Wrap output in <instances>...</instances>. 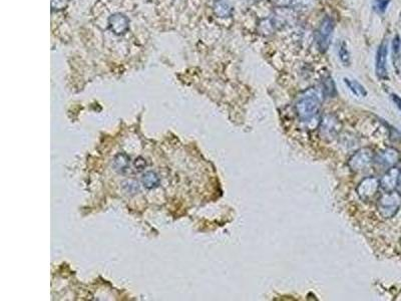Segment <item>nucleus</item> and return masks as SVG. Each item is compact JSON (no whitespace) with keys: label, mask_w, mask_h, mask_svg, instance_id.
Returning <instances> with one entry per match:
<instances>
[{"label":"nucleus","mask_w":401,"mask_h":301,"mask_svg":"<svg viewBox=\"0 0 401 301\" xmlns=\"http://www.w3.org/2000/svg\"><path fill=\"white\" fill-rule=\"evenodd\" d=\"M321 101L316 90H306L298 99L295 105V111L299 120L303 122H308L313 120L319 113Z\"/></svg>","instance_id":"nucleus-1"},{"label":"nucleus","mask_w":401,"mask_h":301,"mask_svg":"<svg viewBox=\"0 0 401 301\" xmlns=\"http://www.w3.org/2000/svg\"><path fill=\"white\" fill-rule=\"evenodd\" d=\"M401 195L394 191L385 192L377 201V211L385 219L394 217L400 209Z\"/></svg>","instance_id":"nucleus-2"},{"label":"nucleus","mask_w":401,"mask_h":301,"mask_svg":"<svg viewBox=\"0 0 401 301\" xmlns=\"http://www.w3.org/2000/svg\"><path fill=\"white\" fill-rule=\"evenodd\" d=\"M334 27V20L329 16H325L315 31V40L318 49L321 53H326L328 51L331 43Z\"/></svg>","instance_id":"nucleus-3"},{"label":"nucleus","mask_w":401,"mask_h":301,"mask_svg":"<svg viewBox=\"0 0 401 301\" xmlns=\"http://www.w3.org/2000/svg\"><path fill=\"white\" fill-rule=\"evenodd\" d=\"M341 130V122L339 119L331 114L325 115L320 121L318 127L319 136L322 140L331 142L339 135Z\"/></svg>","instance_id":"nucleus-4"},{"label":"nucleus","mask_w":401,"mask_h":301,"mask_svg":"<svg viewBox=\"0 0 401 301\" xmlns=\"http://www.w3.org/2000/svg\"><path fill=\"white\" fill-rule=\"evenodd\" d=\"M374 153L370 148L356 150L348 160V167L353 172H362L374 162Z\"/></svg>","instance_id":"nucleus-5"},{"label":"nucleus","mask_w":401,"mask_h":301,"mask_svg":"<svg viewBox=\"0 0 401 301\" xmlns=\"http://www.w3.org/2000/svg\"><path fill=\"white\" fill-rule=\"evenodd\" d=\"M380 188V180L376 177H366L361 181L356 189L359 198L362 201L368 202L374 198Z\"/></svg>","instance_id":"nucleus-6"},{"label":"nucleus","mask_w":401,"mask_h":301,"mask_svg":"<svg viewBox=\"0 0 401 301\" xmlns=\"http://www.w3.org/2000/svg\"><path fill=\"white\" fill-rule=\"evenodd\" d=\"M400 161V153L394 148H386L378 152L374 157V162L383 168L395 167Z\"/></svg>","instance_id":"nucleus-7"},{"label":"nucleus","mask_w":401,"mask_h":301,"mask_svg":"<svg viewBox=\"0 0 401 301\" xmlns=\"http://www.w3.org/2000/svg\"><path fill=\"white\" fill-rule=\"evenodd\" d=\"M387 55H388V44L386 40H383L380 45L378 46L377 54H376V60H375V71L376 76L380 80L388 79L387 74Z\"/></svg>","instance_id":"nucleus-8"},{"label":"nucleus","mask_w":401,"mask_h":301,"mask_svg":"<svg viewBox=\"0 0 401 301\" xmlns=\"http://www.w3.org/2000/svg\"><path fill=\"white\" fill-rule=\"evenodd\" d=\"M399 174L400 169L396 167L389 168L380 179V188H382L385 192L394 191L399 184Z\"/></svg>","instance_id":"nucleus-9"},{"label":"nucleus","mask_w":401,"mask_h":301,"mask_svg":"<svg viewBox=\"0 0 401 301\" xmlns=\"http://www.w3.org/2000/svg\"><path fill=\"white\" fill-rule=\"evenodd\" d=\"M129 21L127 17L122 13H115L109 18V26L111 30L117 34L122 35L128 30Z\"/></svg>","instance_id":"nucleus-10"},{"label":"nucleus","mask_w":401,"mask_h":301,"mask_svg":"<svg viewBox=\"0 0 401 301\" xmlns=\"http://www.w3.org/2000/svg\"><path fill=\"white\" fill-rule=\"evenodd\" d=\"M129 166H130V159L126 154L120 153L115 157L113 167L114 170L119 174H123V175L126 174L130 170Z\"/></svg>","instance_id":"nucleus-11"},{"label":"nucleus","mask_w":401,"mask_h":301,"mask_svg":"<svg viewBox=\"0 0 401 301\" xmlns=\"http://www.w3.org/2000/svg\"><path fill=\"white\" fill-rule=\"evenodd\" d=\"M392 61L395 70L397 71V73H399L401 62V39L398 34H396L392 40Z\"/></svg>","instance_id":"nucleus-12"},{"label":"nucleus","mask_w":401,"mask_h":301,"mask_svg":"<svg viewBox=\"0 0 401 301\" xmlns=\"http://www.w3.org/2000/svg\"><path fill=\"white\" fill-rule=\"evenodd\" d=\"M343 81H344V84L346 85V87L354 95H356L358 97H364L367 95V91L365 90V88L360 83H358L356 80L344 78Z\"/></svg>","instance_id":"nucleus-13"},{"label":"nucleus","mask_w":401,"mask_h":301,"mask_svg":"<svg viewBox=\"0 0 401 301\" xmlns=\"http://www.w3.org/2000/svg\"><path fill=\"white\" fill-rule=\"evenodd\" d=\"M214 11L217 16L221 18H227L232 16L233 7L224 0H218L214 5Z\"/></svg>","instance_id":"nucleus-14"},{"label":"nucleus","mask_w":401,"mask_h":301,"mask_svg":"<svg viewBox=\"0 0 401 301\" xmlns=\"http://www.w3.org/2000/svg\"><path fill=\"white\" fill-rule=\"evenodd\" d=\"M142 184L146 189L152 190L159 185V178L154 172H147L142 177Z\"/></svg>","instance_id":"nucleus-15"},{"label":"nucleus","mask_w":401,"mask_h":301,"mask_svg":"<svg viewBox=\"0 0 401 301\" xmlns=\"http://www.w3.org/2000/svg\"><path fill=\"white\" fill-rule=\"evenodd\" d=\"M323 93L327 97H333L336 94V87L332 78L328 77L323 81Z\"/></svg>","instance_id":"nucleus-16"},{"label":"nucleus","mask_w":401,"mask_h":301,"mask_svg":"<svg viewBox=\"0 0 401 301\" xmlns=\"http://www.w3.org/2000/svg\"><path fill=\"white\" fill-rule=\"evenodd\" d=\"M338 56H339L340 60L344 65H349L350 61H351V58H350V53L347 48V45L344 41L341 42V45L339 46V52H338Z\"/></svg>","instance_id":"nucleus-17"},{"label":"nucleus","mask_w":401,"mask_h":301,"mask_svg":"<svg viewBox=\"0 0 401 301\" xmlns=\"http://www.w3.org/2000/svg\"><path fill=\"white\" fill-rule=\"evenodd\" d=\"M391 0H374L373 1V9L379 13L382 14L386 11L389 3Z\"/></svg>","instance_id":"nucleus-18"},{"label":"nucleus","mask_w":401,"mask_h":301,"mask_svg":"<svg viewBox=\"0 0 401 301\" xmlns=\"http://www.w3.org/2000/svg\"><path fill=\"white\" fill-rule=\"evenodd\" d=\"M124 189L126 192L128 193H132L136 194L137 192H139L140 188H139V184L135 181H127L124 183Z\"/></svg>","instance_id":"nucleus-19"},{"label":"nucleus","mask_w":401,"mask_h":301,"mask_svg":"<svg viewBox=\"0 0 401 301\" xmlns=\"http://www.w3.org/2000/svg\"><path fill=\"white\" fill-rule=\"evenodd\" d=\"M132 166H133V169H135V171L139 173V172H142V171H144V170H145V168H146L147 164H146V161H145V160H144L142 157H139L138 159H136V160H135V162H133Z\"/></svg>","instance_id":"nucleus-20"},{"label":"nucleus","mask_w":401,"mask_h":301,"mask_svg":"<svg viewBox=\"0 0 401 301\" xmlns=\"http://www.w3.org/2000/svg\"><path fill=\"white\" fill-rule=\"evenodd\" d=\"M269 1L278 8H287L293 3L294 0H269Z\"/></svg>","instance_id":"nucleus-21"},{"label":"nucleus","mask_w":401,"mask_h":301,"mask_svg":"<svg viewBox=\"0 0 401 301\" xmlns=\"http://www.w3.org/2000/svg\"><path fill=\"white\" fill-rule=\"evenodd\" d=\"M391 99H392V102L395 104V106L398 108V110L401 112V97L399 95H397V94H395V93H392L391 94Z\"/></svg>","instance_id":"nucleus-22"},{"label":"nucleus","mask_w":401,"mask_h":301,"mask_svg":"<svg viewBox=\"0 0 401 301\" xmlns=\"http://www.w3.org/2000/svg\"><path fill=\"white\" fill-rule=\"evenodd\" d=\"M399 184L401 185V170H400V174H399Z\"/></svg>","instance_id":"nucleus-23"},{"label":"nucleus","mask_w":401,"mask_h":301,"mask_svg":"<svg viewBox=\"0 0 401 301\" xmlns=\"http://www.w3.org/2000/svg\"><path fill=\"white\" fill-rule=\"evenodd\" d=\"M254 1H260V0H254Z\"/></svg>","instance_id":"nucleus-24"}]
</instances>
